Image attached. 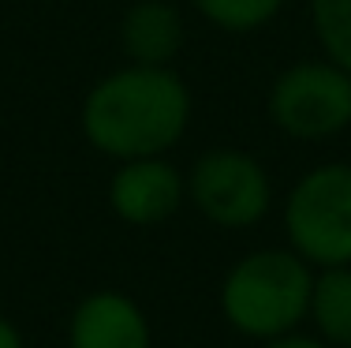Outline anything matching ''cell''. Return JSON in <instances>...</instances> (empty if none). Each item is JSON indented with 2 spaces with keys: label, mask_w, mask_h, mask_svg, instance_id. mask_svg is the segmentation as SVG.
Returning <instances> with one entry per match:
<instances>
[{
  "label": "cell",
  "mask_w": 351,
  "mask_h": 348,
  "mask_svg": "<svg viewBox=\"0 0 351 348\" xmlns=\"http://www.w3.org/2000/svg\"><path fill=\"white\" fill-rule=\"evenodd\" d=\"M191 124V90L172 68L128 64L90 86L82 135L112 161L169 154Z\"/></svg>",
  "instance_id": "6da1fadb"
},
{
  "label": "cell",
  "mask_w": 351,
  "mask_h": 348,
  "mask_svg": "<svg viewBox=\"0 0 351 348\" xmlns=\"http://www.w3.org/2000/svg\"><path fill=\"white\" fill-rule=\"evenodd\" d=\"M314 266L291 247L250 251L221 281V314L250 341H277L295 334L311 311Z\"/></svg>",
  "instance_id": "7a4b0ae2"
},
{
  "label": "cell",
  "mask_w": 351,
  "mask_h": 348,
  "mask_svg": "<svg viewBox=\"0 0 351 348\" xmlns=\"http://www.w3.org/2000/svg\"><path fill=\"white\" fill-rule=\"evenodd\" d=\"M288 247L314 270L351 266V165L325 161L295 180L284 198Z\"/></svg>",
  "instance_id": "3957f363"
},
{
  "label": "cell",
  "mask_w": 351,
  "mask_h": 348,
  "mask_svg": "<svg viewBox=\"0 0 351 348\" xmlns=\"http://www.w3.org/2000/svg\"><path fill=\"white\" fill-rule=\"evenodd\" d=\"M269 116L291 139L317 143L351 128V71L322 60H299L284 68L269 90Z\"/></svg>",
  "instance_id": "277c9868"
},
{
  "label": "cell",
  "mask_w": 351,
  "mask_h": 348,
  "mask_svg": "<svg viewBox=\"0 0 351 348\" xmlns=\"http://www.w3.org/2000/svg\"><path fill=\"white\" fill-rule=\"evenodd\" d=\"M187 198L221 229H250L269 213L273 184L258 157L236 146H213L191 165Z\"/></svg>",
  "instance_id": "5b68a950"
},
{
  "label": "cell",
  "mask_w": 351,
  "mask_h": 348,
  "mask_svg": "<svg viewBox=\"0 0 351 348\" xmlns=\"http://www.w3.org/2000/svg\"><path fill=\"white\" fill-rule=\"evenodd\" d=\"M187 198V176L169 161L157 157H131L120 161V169L108 180V206L123 225L154 229L169 221Z\"/></svg>",
  "instance_id": "8992f818"
},
{
  "label": "cell",
  "mask_w": 351,
  "mask_h": 348,
  "mask_svg": "<svg viewBox=\"0 0 351 348\" xmlns=\"http://www.w3.org/2000/svg\"><path fill=\"white\" fill-rule=\"evenodd\" d=\"M146 311L116 288H97L75 303L68 318V348H149Z\"/></svg>",
  "instance_id": "52a82bcc"
},
{
  "label": "cell",
  "mask_w": 351,
  "mask_h": 348,
  "mask_svg": "<svg viewBox=\"0 0 351 348\" xmlns=\"http://www.w3.org/2000/svg\"><path fill=\"white\" fill-rule=\"evenodd\" d=\"M183 15L169 0H138L128 8L120 23V45L131 64L149 68H172V60L183 49Z\"/></svg>",
  "instance_id": "ba28073f"
},
{
  "label": "cell",
  "mask_w": 351,
  "mask_h": 348,
  "mask_svg": "<svg viewBox=\"0 0 351 348\" xmlns=\"http://www.w3.org/2000/svg\"><path fill=\"white\" fill-rule=\"evenodd\" d=\"M317 337L332 348H351V266H329L314 273L311 311Z\"/></svg>",
  "instance_id": "9c48e42d"
},
{
  "label": "cell",
  "mask_w": 351,
  "mask_h": 348,
  "mask_svg": "<svg viewBox=\"0 0 351 348\" xmlns=\"http://www.w3.org/2000/svg\"><path fill=\"white\" fill-rule=\"evenodd\" d=\"M198 8L206 23H213L217 30L228 34H250L262 30L265 23H273L280 15L284 0H191Z\"/></svg>",
  "instance_id": "30bf717a"
},
{
  "label": "cell",
  "mask_w": 351,
  "mask_h": 348,
  "mask_svg": "<svg viewBox=\"0 0 351 348\" xmlns=\"http://www.w3.org/2000/svg\"><path fill=\"white\" fill-rule=\"evenodd\" d=\"M311 27L322 53L351 71V0H311Z\"/></svg>",
  "instance_id": "8fae6325"
},
{
  "label": "cell",
  "mask_w": 351,
  "mask_h": 348,
  "mask_svg": "<svg viewBox=\"0 0 351 348\" xmlns=\"http://www.w3.org/2000/svg\"><path fill=\"white\" fill-rule=\"evenodd\" d=\"M262 348H332V345H325L317 334H284V337H277V341H265Z\"/></svg>",
  "instance_id": "7c38bea8"
},
{
  "label": "cell",
  "mask_w": 351,
  "mask_h": 348,
  "mask_svg": "<svg viewBox=\"0 0 351 348\" xmlns=\"http://www.w3.org/2000/svg\"><path fill=\"white\" fill-rule=\"evenodd\" d=\"M0 348H27L23 345V334L15 329V322L4 318V314H0Z\"/></svg>",
  "instance_id": "4fadbf2b"
}]
</instances>
